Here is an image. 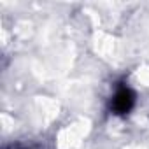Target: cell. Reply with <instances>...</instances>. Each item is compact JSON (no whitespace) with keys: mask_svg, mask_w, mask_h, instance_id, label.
<instances>
[{"mask_svg":"<svg viewBox=\"0 0 149 149\" xmlns=\"http://www.w3.org/2000/svg\"><path fill=\"white\" fill-rule=\"evenodd\" d=\"M133 105H135V93L126 84L118 86L111 100V111L118 116H125L133 109Z\"/></svg>","mask_w":149,"mask_h":149,"instance_id":"obj_1","label":"cell"}]
</instances>
